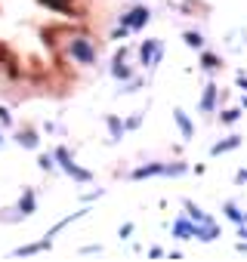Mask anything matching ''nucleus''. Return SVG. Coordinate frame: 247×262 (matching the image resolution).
<instances>
[{"label":"nucleus","instance_id":"obj_4","mask_svg":"<svg viewBox=\"0 0 247 262\" xmlns=\"http://www.w3.org/2000/svg\"><path fill=\"white\" fill-rule=\"evenodd\" d=\"M149 16H152V13H149L146 7H136L130 16H123V25H127V28H142V25L149 22Z\"/></svg>","mask_w":247,"mask_h":262},{"label":"nucleus","instance_id":"obj_13","mask_svg":"<svg viewBox=\"0 0 247 262\" xmlns=\"http://www.w3.org/2000/svg\"><path fill=\"white\" fill-rule=\"evenodd\" d=\"M238 80H241V86H244V90H247V77H244V74H241V77H238Z\"/></svg>","mask_w":247,"mask_h":262},{"label":"nucleus","instance_id":"obj_7","mask_svg":"<svg viewBox=\"0 0 247 262\" xmlns=\"http://www.w3.org/2000/svg\"><path fill=\"white\" fill-rule=\"evenodd\" d=\"M19 145L22 148H37V136L31 133V129H22V133H19Z\"/></svg>","mask_w":247,"mask_h":262},{"label":"nucleus","instance_id":"obj_8","mask_svg":"<svg viewBox=\"0 0 247 262\" xmlns=\"http://www.w3.org/2000/svg\"><path fill=\"white\" fill-rule=\"evenodd\" d=\"M213 99H216V86H207V93H204V99H201V108H204V111H213Z\"/></svg>","mask_w":247,"mask_h":262},{"label":"nucleus","instance_id":"obj_9","mask_svg":"<svg viewBox=\"0 0 247 262\" xmlns=\"http://www.w3.org/2000/svg\"><path fill=\"white\" fill-rule=\"evenodd\" d=\"M238 142H241V139H238V136H229V139H225V142H219V145H213V155H222V151H229V148H235V145H238Z\"/></svg>","mask_w":247,"mask_h":262},{"label":"nucleus","instance_id":"obj_10","mask_svg":"<svg viewBox=\"0 0 247 262\" xmlns=\"http://www.w3.org/2000/svg\"><path fill=\"white\" fill-rule=\"evenodd\" d=\"M186 43H189L192 50H201V47H204V37L195 34V31H186Z\"/></svg>","mask_w":247,"mask_h":262},{"label":"nucleus","instance_id":"obj_2","mask_svg":"<svg viewBox=\"0 0 247 262\" xmlns=\"http://www.w3.org/2000/svg\"><path fill=\"white\" fill-rule=\"evenodd\" d=\"M71 56H74L80 65H90V62L96 59V50H93V43H90V40L77 37V40H71Z\"/></svg>","mask_w":247,"mask_h":262},{"label":"nucleus","instance_id":"obj_1","mask_svg":"<svg viewBox=\"0 0 247 262\" xmlns=\"http://www.w3.org/2000/svg\"><path fill=\"white\" fill-rule=\"evenodd\" d=\"M139 56H142V65H146V68H158L161 59H164V43L152 37V40H146V43L139 47Z\"/></svg>","mask_w":247,"mask_h":262},{"label":"nucleus","instance_id":"obj_3","mask_svg":"<svg viewBox=\"0 0 247 262\" xmlns=\"http://www.w3.org/2000/svg\"><path fill=\"white\" fill-rule=\"evenodd\" d=\"M56 158L62 161V167H65V173H68V176H74V179H80V182H87V179H90V173H87V170H80V167H74V164L68 161V151H65V148H59V151H56Z\"/></svg>","mask_w":247,"mask_h":262},{"label":"nucleus","instance_id":"obj_14","mask_svg":"<svg viewBox=\"0 0 247 262\" xmlns=\"http://www.w3.org/2000/svg\"><path fill=\"white\" fill-rule=\"evenodd\" d=\"M241 237H247V228H244V231H241Z\"/></svg>","mask_w":247,"mask_h":262},{"label":"nucleus","instance_id":"obj_11","mask_svg":"<svg viewBox=\"0 0 247 262\" xmlns=\"http://www.w3.org/2000/svg\"><path fill=\"white\" fill-rule=\"evenodd\" d=\"M108 129H111V139H120V133H123V123H120L117 117H108Z\"/></svg>","mask_w":247,"mask_h":262},{"label":"nucleus","instance_id":"obj_6","mask_svg":"<svg viewBox=\"0 0 247 262\" xmlns=\"http://www.w3.org/2000/svg\"><path fill=\"white\" fill-rule=\"evenodd\" d=\"M111 74H114V77H123V80H127V77H130V68H127V65H123V53H120V56L114 59V68H111Z\"/></svg>","mask_w":247,"mask_h":262},{"label":"nucleus","instance_id":"obj_12","mask_svg":"<svg viewBox=\"0 0 247 262\" xmlns=\"http://www.w3.org/2000/svg\"><path fill=\"white\" fill-rule=\"evenodd\" d=\"M222 120H225V123H235V120H238V111H225Z\"/></svg>","mask_w":247,"mask_h":262},{"label":"nucleus","instance_id":"obj_5","mask_svg":"<svg viewBox=\"0 0 247 262\" xmlns=\"http://www.w3.org/2000/svg\"><path fill=\"white\" fill-rule=\"evenodd\" d=\"M173 120H176V126H179L182 139H192V136H195V126H192V120L186 117V111H182V108H176V111H173Z\"/></svg>","mask_w":247,"mask_h":262}]
</instances>
